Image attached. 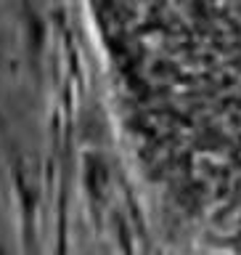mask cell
Returning <instances> with one entry per match:
<instances>
[{
	"label": "cell",
	"mask_w": 241,
	"mask_h": 255,
	"mask_svg": "<svg viewBox=\"0 0 241 255\" xmlns=\"http://www.w3.org/2000/svg\"><path fill=\"white\" fill-rule=\"evenodd\" d=\"M204 120L241 173V0H170Z\"/></svg>",
	"instance_id": "cell-1"
}]
</instances>
